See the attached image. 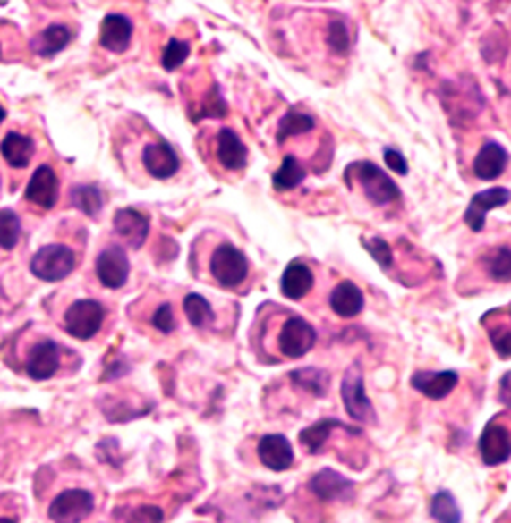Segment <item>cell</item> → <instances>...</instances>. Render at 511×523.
Wrapping results in <instances>:
<instances>
[{"mask_svg": "<svg viewBox=\"0 0 511 523\" xmlns=\"http://www.w3.org/2000/svg\"><path fill=\"white\" fill-rule=\"evenodd\" d=\"M318 332L311 324L301 317H291L285 321L278 335V348L286 358H301L315 346Z\"/></svg>", "mask_w": 511, "mask_h": 523, "instance_id": "obj_7", "label": "cell"}, {"mask_svg": "<svg viewBox=\"0 0 511 523\" xmlns=\"http://www.w3.org/2000/svg\"><path fill=\"white\" fill-rule=\"evenodd\" d=\"M217 157L221 166L229 172H240L248 166V148L234 129L226 127L219 131Z\"/></svg>", "mask_w": 511, "mask_h": 523, "instance_id": "obj_19", "label": "cell"}, {"mask_svg": "<svg viewBox=\"0 0 511 523\" xmlns=\"http://www.w3.org/2000/svg\"><path fill=\"white\" fill-rule=\"evenodd\" d=\"M57 192H60V181L54 168L39 166L27 184L25 198L41 209H52L57 203Z\"/></svg>", "mask_w": 511, "mask_h": 523, "instance_id": "obj_13", "label": "cell"}, {"mask_svg": "<svg viewBox=\"0 0 511 523\" xmlns=\"http://www.w3.org/2000/svg\"><path fill=\"white\" fill-rule=\"evenodd\" d=\"M458 384V375L455 370H442V372H415L412 376V386L422 392L423 397L431 401H440L448 397Z\"/></svg>", "mask_w": 511, "mask_h": 523, "instance_id": "obj_16", "label": "cell"}, {"mask_svg": "<svg viewBox=\"0 0 511 523\" xmlns=\"http://www.w3.org/2000/svg\"><path fill=\"white\" fill-rule=\"evenodd\" d=\"M336 427H345V426L337 419H321V421H318V424H313V426H309L307 429H303V432L299 434V442L303 443L309 452L315 454L323 448V443L328 442L329 434H332Z\"/></svg>", "mask_w": 511, "mask_h": 523, "instance_id": "obj_26", "label": "cell"}, {"mask_svg": "<svg viewBox=\"0 0 511 523\" xmlns=\"http://www.w3.org/2000/svg\"><path fill=\"white\" fill-rule=\"evenodd\" d=\"M509 375H506L503 376V381H501V401L503 403H506V407H509Z\"/></svg>", "mask_w": 511, "mask_h": 523, "instance_id": "obj_39", "label": "cell"}, {"mask_svg": "<svg viewBox=\"0 0 511 523\" xmlns=\"http://www.w3.org/2000/svg\"><path fill=\"white\" fill-rule=\"evenodd\" d=\"M481 458L487 467H498L509 458V432L498 421H489L479 440Z\"/></svg>", "mask_w": 511, "mask_h": 523, "instance_id": "obj_11", "label": "cell"}, {"mask_svg": "<svg viewBox=\"0 0 511 523\" xmlns=\"http://www.w3.org/2000/svg\"><path fill=\"white\" fill-rule=\"evenodd\" d=\"M313 283H315L313 272L309 270L307 264L294 260L283 272V278H280V291H283V295L286 299L299 300L305 295H309V291L313 289Z\"/></svg>", "mask_w": 511, "mask_h": 523, "instance_id": "obj_21", "label": "cell"}, {"mask_svg": "<svg viewBox=\"0 0 511 523\" xmlns=\"http://www.w3.org/2000/svg\"><path fill=\"white\" fill-rule=\"evenodd\" d=\"M70 197H72V205L89 215V217H97L100 209H103V192H100L97 186H89V184L76 186V189L70 192Z\"/></svg>", "mask_w": 511, "mask_h": 523, "instance_id": "obj_28", "label": "cell"}, {"mask_svg": "<svg viewBox=\"0 0 511 523\" xmlns=\"http://www.w3.org/2000/svg\"><path fill=\"white\" fill-rule=\"evenodd\" d=\"M191 55V46L186 41H180V39H170L168 46L164 47V54H162V66L164 70H176L178 66H183L186 57Z\"/></svg>", "mask_w": 511, "mask_h": 523, "instance_id": "obj_33", "label": "cell"}, {"mask_svg": "<svg viewBox=\"0 0 511 523\" xmlns=\"http://www.w3.org/2000/svg\"><path fill=\"white\" fill-rule=\"evenodd\" d=\"M0 523H17V521L11 519V518H0Z\"/></svg>", "mask_w": 511, "mask_h": 523, "instance_id": "obj_41", "label": "cell"}, {"mask_svg": "<svg viewBox=\"0 0 511 523\" xmlns=\"http://www.w3.org/2000/svg\"><path fill=\"white\" fill-rule=\"evenodd\" d=\"M0 152L13 168H25L35 154V143L27 135L11 131L0 143Z\"/></svg>", "mask_w": 511, "mask_h": 523, "instance_id": "obj_23", "label": "cell"}, {"mask_svg": "<svg viewBox=\"0 0 511 523\" xmlns=\"http://www.w3.org/2000/svg\"><path fill=\"white\" fill-rule=\"evenodd\" d=\"M133 38V23L125 14L111 13L100 23V46L113 54L127 52Z\"/></svg>", "mask_w": 511, "mask_h": 523, "instance_id": "obj_14", "label": "cell"}, {"mask_svg": "<svg viewBox=\"0 0 511 523\" xmlns=\"http://www.w3.org/2000/svg\"><path fill=\"white\" fill-rule=\"evenodd\" d=\"M141 162H143V166H146L148 174L158 178V181L172 178L180 168L178 156L168 141L149 143V146L143 148Z\"/></svg>", "mask_w": 511, "mask_h": 523, "instance_id": "obj_9", "label": "cell"}, {"mask_svg": "<svg viewBox=\"0 0 511 523\" xmlns=\"http://www.w3.org/2000/svg\"><path fill=\"white\" fill-rule=\"evenodd\" d=\"M328 46L332 47V52H336L337 55H345L350 49V33H348V27L342 19H336L329 23L328 29Z\"/></svg>", "mask_w": 511, "mask_h": 523, "instance_id": "obj_34", "label": "cell"}, {"mask_svg": "<svg viewBox=\"0 0 511 523\" xmlns=\"http://www.w3.org/2000/svg\"><path fill=\"white\" fill-rule=\"evenodd\" d=\"M21 238V221L13 211H0V248L13 249Z\"/></svg>", "mask_w": 511, "mask_h": 523, "instance_id": "obj_32", "label": "cell"}, {"mask_svg": "<svg viewBox=\"0 0 511 523\" xmlns=\"http://www.w3.org/2000/svg\"><path fill=\"white\" fill-rule=\"evenodd\" d=\"M506 164H507L506 148L495 141H489L481 148L477 157H474V164H473L474 176L481 178V181H493V178L503 174Z\"/></svg>", "mask_w": 511, "mask_h": 523, "instance_id": "obj_20", "label": "cell"}, {"mask_svg": "<svg viewBox=\"0 0 511 523\" xmlns=\"http://www.w3.org/2000/svg\"><path fill=\"white\" fill-rule=\"evenodd\" d=\"M97 276L106 289H121L129 278V257L121 246L103 249L97 257Z\"/></svg>", "mask_w": 511, "mask_h": 523, "instance_id": "obj_8", "label": "cell"}, {"mask_svg": "<svg viewBox=\"0 0 511 523\" xmlns=\"http://www.w3.org/2000/svg\"><path fill=\"white\" fill-rule=\"evenodd\" d=\"M72 39V31L66 25H49L46 31L39 33V38L33 41L35 52L43 57H52L60 54Z\"/></svg>", "mask_w": 511, "mask_h": 523, "instance_id": "obj_24", "label": "cell"}, {"mask_svg": "<svg viewBox=\"0 0 511 523\" xmlns=\"http://www.w3.org/2000/svg\"><path fill=\"white\" fill-rule=\"evenodd\" d=\"M4 117H6V111L3 109V106H0V123H3V121H4Z\"/></svg>", "mask_w": 511, "mask_h": 523, "instance_id": "obj_40", "label": "cell"}, {"mask_svg": "<svg viewBox=\"0 0 511 523\" xmlns=\"http://www.w3.org/2000/svg\"><path fill=\"white\" fill-rule=\"evenodd\" d=\"M183 307H184V313H186V317H189L192 327H207L215 317L211 305H209V300L205 297L197 295V292L186 295Z\"/></svg>", "mask_w": 511, "mask_h": 523, "instance_id": "obj_29", "label": "cell"}, {"mask_svg": "<svg viewBox=\"0 0 511 523\" xmlns=\"http://www.w3.org/2000/svg\"><path fill=\"white\" fill-rule=\"evenodd\" d=\"M291 378H293L294 384L301 386V389L309 391L311 395H319V397L326 395V389H328L326 372L315 370V368H303V370L291 372Z\"/></svg>", "mask_w": 511, "mask_h": 523, "instance_id": "obj_31", "label": "cell"}, {"mask_svg": "<svg viewBox=\"0 0 511 523\" xmlns=\"http://www.w3.org/2000/svg\"><path fill=\"white\" fill-rule=\"evenodd\" d=\"M345 178H356L362 186L366 198L372 205L383 207L388 203H397L401 198V189L388 178L377 164L372 162H356L345 170Z\"/></svg>", "mask_w": 511, "mask_h": 523, "instance_id": "obj_1", "label": "cell"}, {"mask_svg": "<svg viewBox=\"0 0 511 523\" xmlns=\"http://www.w3.org/2000/svg\"><path fill=\"white\" fill-rule=\"evenodd\" d=\"M487 270L491 274L493 281L507 283L509 281V248L501 246L498 252L487 260Z\"/></svg>", "mask_w": 511, "mask_h": 523, "instance_id": "obj_35", "label": "cell"}, {"mask_svg": "<svg viewBox=\"0 0 511 523\" xmlns=\"http://www.w3.org/2000/svg\"><path fill=\"white\" fill-rule=\"evenodd\" d=\"M29 268H31L33 276H38L39 281L60 283L76 268V256L68 246L52 243V246H43L31 257V266Z\"/></svg>", "mask_w": 511, "mask_h": 523, "instance_id": "obj_2", "label": "cell"}, {"mask_svg": "<svg viewBox=\"0 0 511 523\" xmlns=\"http://www.w3.org/2000/svg\"><path fill=\"white\" fill-rule=\"evenodd\" d=\"M509 203V190L507 189H489L483 192H477L471 198L469 207L464 211V224L469 225L474 233L483 232L487 213L491 209H498Z\"/></svg>", "mask_w": 511, "mask_h": 523, "instance_id": "obj_10", "label": "cell"}, {"mask_svg": "<svg viewBox=\"0 0 511 523\" xmlns=\"http://www.w3.org/2000/svg\"><path fill=\"white\" fill-rule=\"evenodd\" d=\"M313 127H315V119L311 117V114L293 109L280 119L278 129H277V141L285 143L286 139L294 138V135L311 131Z\"/></svg>", "mask_w": 511, "mask_h": 523, "instance_id": "obj_27", "label": "cell"}, {"mask_svg": "<svg viewBox=\"0 0 511 523\" xmlns=\"http://www.w3.org/2000/svg\"><path fill=\"white\" fill-rule=\"evenodd\" d=\"M364 248L369 249L370 256L374 257V260L379 262L380 268H383V270L391 268V264H393V252H391V246H388V243L385 240L372 238L369 241H364Z\"/></svg>", "mask_w": 511, "mask_h": 523, "instance_id": "obj_36", "label": "cell"}, {"mask_svg": "<svg viewBox=\"0 0 511 523\" xmlns=\"http://www.w3.org/2000/svg\"><path fill=\"white\" fill-rule=\"evenodd\" d=\"M430 513L438 523H460V519H463L460 518V510H458L456 501L448 491L436 493V497L431 499Z\"/></svg>", "mask_w": 511, "mask_h": 523, "instance_id": "obj_30", "label": "cell"}, {"mask_svg": "<svg viewBox=\"0 0 511 523\" xmlns=\"http://www.w3.org/2000/svg\"><path fill=\"white\" fill-rule=\"evenodd\" d=\"M342 401L345 411H348L352 419L362 421V424H366V421H374V409L370 399L366 397L364 378L358 364H354V367L345 372L342 381Z\"/></svg>", "mask_w": 511, "mask_h": 523, "instance_id": "obj_6", "label": "cell"}, {"mask_svg": "<svg viewBox=\"0 0 511 523\" xmlns=\"http://www.w3.org/2000/svg\"><path fill=\"white\" fill-rule=\"evenodd\" d=\"M209 268H211L213 278L221 286L234 289V286L246 281L250 264L243 252H240L232 243H221V246L215 248Z\"/></svg>", "mask_w": 511, "mask_h": 523, "instance_id": "obj_3", "label": "cell"}, {"mask_svg": "<svg viewBox=\"0 0 511 523\" xmlns=\"http://www.w3.org/2000/svg\"><path fill=\"white\" fill-rule=\"evenodd\" d=\"M115 233L123 240L127 246L140 249L148 240L149 219L135 209H119L113 217Z\"/></svg>", "mask_w": 511, "mask_h": 523, "instance_id": "obj_12", "label": "cell"}, {"mask_svg": "<svg viewBox=\"0 0 511 523\" xmlns=\"http://www.w3.org/2000/svg\"><path fill=\"white\" fill-rule=\"evenodd\" d=\"M329 307L336 315L344 319L356 317V315L364 309V295L354 283L344 281L336 286L329 295Z\"/></svg>", "mask_w": 511, "mask_h": 523, "instance_id": "obj_22", "label": "cell"}, {"mask_svg": "<svg viewBox=\"0 0 511 523\" xmlns=\"http://www.w3.org/2000/svg\"><path fill=\"white\" fill-rule=\"evenodd\" d=\"M57 368H60V350H57V343L52 340L39 342L27 358V375L33 381H47V378L55 375Z\"/></svg>", "mask_w": 511, "mask_h": 523, "instance_id": "obj_17", "label": "cell"}, {"mask_svg": "<svg viewBox=\"0 0 511 523\" xmlns=\"http://www.w3.org/2000/svg\"><path fill=\"white\" fill-rule=\"evenodd\" d=\"M152 324L156 329H160L162 333H172L176 327V319H175V311H172V305L164 303L158 307V311L154 313Z\"/></svg>", "mask_w": 511, "mask_h": 523, "instance_id": "obj_37", "label": "cell"}, {"mask_svg": "<svg viewBox=\"0 0 511 523\" xmlns=\"http://www.w3.org/2000/svg\"><path fill=\"white\" fill-rule=\"evenodd\" d=\"M309 489L321 501H340L348 499L354 489V483L332 468H323L309 481Z\"/></svg>", "mask_w": 511, "mask_h": 523, "instance_id": "obj_18", "label": "cell"}, {"mask_svg": "<svg viewBox=\"0 0 511 523\" xmlns=\"http://www.w3.org/2000/svg\"><path fill=\"white\" fill-rule=\"evenodd\" d=\"M95 510V499L84 489H70L57 495L49 505V519L55 523H81Z\"/></svg>", "mask_w": 511, "mask_h": 523, "instance_id": "obj_5", "label": "cell"}, {"mask_svg": "<svg viewBox=\"0 0 511 523\" xmlns=\"http://www.w3.org/2000/svg\"><path fill=\"white\" fill-rule=\"evenodd\" d=\"M307 172L301 166V162L294 156H286L280 168L272 174V186L278 192H286L297 189V186L305 181Z\"/></svg>", "mask_w": 511, "mask_h": 523, "instance_id": "obj_25", "label": "cell"}, {"mask_svg": "<svg viewBox=\"0 0 511 523\" xmlns=\"http://www.w3.org/2000/svg\"><path fill=\"white\" fill-rule=\"evenodd\" d=\"M383 156H385V164L388 168H391L393 172H397V174H401V176H405L407 172H409V166H407V160H405V156H403L399 149H393V148H387L385 152H383Z\"/></svg>", "mask_w": 511, "mask_h": 523, "instance_id": "obj_38", "label": "cell"}, {"mask_svg": "<svg viewBox=\"0 0 511 523\" xmlns=\"http://www.w3.org/2000/svg\"><path fill=\"white\" fill-rule=\"evenodd\" d=\"M258 458L264 464L266 468L275 470V472H283L286 468H291V464L294 460V452L291 442L280 434H270L264 435L258 443Z\"/></svg>", "mask_w": 511, "mask_h": 523, "instance_id": "obj_15", "label": "cell"}, {"mask_svg": "<svg viewBox=\"0 0 511 523\" xmlns=\"http://www.w3.org/2000/svg\"><path fill=\"white\" fill-rule=\"evenodd\" d=\"M105 321V307L98 300L82 299L68 307L64 315V325L66 332L76 340H90L98 333L100 325Z\"/></svg>", "mask_w": 511, "mask_h": 523, "instance_id": "obj_4", "label": "cell"}]
</instances>
